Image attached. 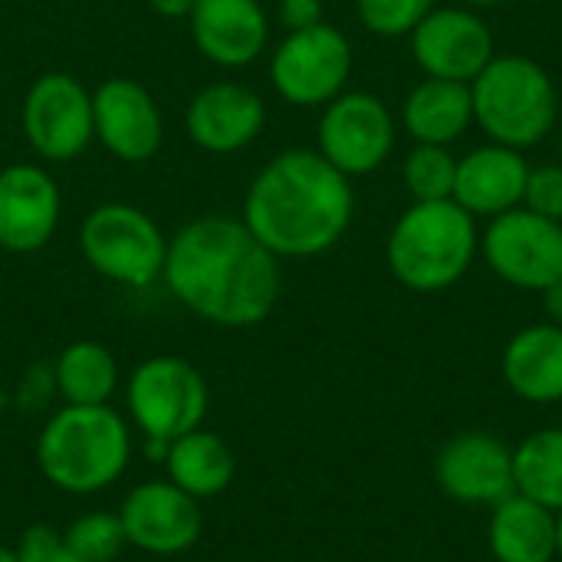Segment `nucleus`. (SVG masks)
I'll return each mask as SVG.
<instances>
[{
  "mask_svg": "<svg viewBox=\"0 0 562 562\" xmlns=\"http://www.w3.org/2000/svg\"><path fill=\"white\" fill-rule=\"evenodd\" d=\"M356 214L349 178L319 151L277 155L244 198V224L277 257H316L336 247Z\"/></svg>",
  "mask_w": 562,
  "mask_h": 562,
  "instance_id": "f03ea898",
  "label": "nucleus"
},
{
  "mask_svg": "<svg viewBox=\"0 0 562 562\" xmlns=\"http://www.w3.org/2000/svg\"><path fill=\"white\" fill-rule=\"evenodd\" d=\"M201 501L171 481H145L132 487L119 507L128 547L151 557H178L201 540Z\"/></svg>",
  "mask_w": 562,
  "mask_h": 562,
  "instance_id": "ddd939ff",
  "label": "nucleus"
},
{
  "mask_svg": "<svg viewBox=\"0 0 562 562\" xmlns=\"http://www.w3.org/2000/svg\"><path fill=\"white\" fill-rule=\"evenodd\" d=\"M474 122L491 142L507 148L540 145L560 119V92L553 76L530 56H494L471 82Z\"/></svg>",
  "mask_w": 562,
  "mask_h": 562,
  "instance_id": "39448f33",
  "label": "nucleus"
},
{
  "mask_svg": "<svg viewBox=\"0 0 562 562\" xmlns=\"http://www.w3.org/2000/svg\"><path fill=\"white\" fill-rule=\"evenodd\" d=\"M435 477L451 501L474 507H494L517 491L514 451L484 431L451 438L435 461Z\"/></svg>",
  "mask_w": 562,
  "mask_h": 562,
  "instance_id": "4468645a",
  "label": "nucleus"
},
{
  "mask_svg": "<svg viewBox=\"0 0 562 562\" xmlns=\"http://www.w3.org/2000/svg\"><path fill=\"white\" fill-rule=\"evenodd\" d=\"M412 53L425 76L474 82V76L497 56L491 26L471 7H435L412 33Z\"/></svg>",
  "mask_w": 562,
  "mask_h": 562,
  "instance_id": "f8f14e48",
  "label": "nucleus"
},
{
  "mask_svg": "<svg viewBox=\"0 0 562 562\" xmlns=\"http://www.w3.org/2000/svg\"><path fill=\"white\" fill-rule=\"evenodd\" d=\"M356 10L369 33L395 40L408 36L435 10V0H356Z\"/></svg>",
  "mask_w": 562,
  "mask_h": 562,
  "instance_id": "cd10ccee",
  "label": "nucleus"
},
{
  "mask_svg": "<svg viewBox=\"0 0 562 562\" xmlns=\"http://www.w3.org/2000/svg\"><path fill=\"white\" fill-rule=\"evenodd\" d=\"M280 257L254 231L224 214L184 224L165 254V283L194 316L244 329L263 323L280 300Z\"/></svg>",
  "mask_w": 562,
  "mask_h": 562,
  "instance_id": "f257e3e1",
  "label": "nucleus"
},
{
  "mask_svg": "<svg viewBox=\"0 0 562 562\" xmlns=\"http://www.w3.org/2000/svg\"><path fill=\"white\" fill-rule=\"evenodd\" d=\"M132 458L128 422L109 405H66L36 438V464L63 494H99L112 487Z\"/></svg>",
  "mask_w": 562,
  "mask_h": 562,
  "instance_id": "7ed1b4c3",
  "label": "nucleus"
},
{
  "mask_svg": "<svg viewBox=\"0 0 562 562\" xmlns=\"http://www.w3.org/2000/svg\"><path fill=\"white\" fill-rule=\"evenodd\" d=\"M560 165H562V128H560Z\"/></svg>",
  "mask_w": 562,
  "mask_h": 562,
  "instance_id": "e433bc0d",
  "label": "nucleus"
},
{
  "mask_svg": "<svg viewBox=\"0 0 562 562\" xmlns=\"http://www.w3.org/2000/svg\"><path fill=\"white\" fill-rule=\"evenodd\" d=\"M501 372L507 389L537 405H550L562 398V326L537 323L520 329L501 359Z\"/></svg>",
  "mask_w": 562,
  "mask_h": 562,
  "instance_id": "aec40b11",
  "label": "nucleus"
},
{
  "mask_svg": "<svg viewBox=\"0 0 562 562\" xmlns=\"http://www.w3.org/2000/svg\"><path fill=\"white\" fill-rule=\"evenodd\" d=\"M191 36L211 63L240 69L263 53L270 23L260 0H198Z\"/></svg>",
  "mask_w": 562,
  "mask_h": 562,
  "instance_id": "6ab92c4d",
  "label": "nucleus"
},
{
  "mask_svg": "<svg viewBox=\"0 0 562 562\" xmlns=\"http://www.w3.org/2000/svg\"><path fill=\"white\" fill-rule=\"evenodd\" d=\"M280 23L286 33L323 23V0H280Z\"/></svg>",
  "mask_w": 562,
  "mask_h": 562,
  "instance_id": "7c9ffc66",
  "label": "nucleus"
},
{
  "mask_svg": "<svg viewBox=\"0 0 562 562\" xmlns=\"http://www.w3.org/2000/svg\"><path fill=\"white\" fill-rule=\"evenodd\" d=\"M454 175L458 158L445 145H415L405 158V188L415 201H448Z\"/></svg>",
  "mask_w": 562,
  "mask_h": 562,
  "instance_id": "a878e982",
  "label": "nucleus"
},
{
  "mask_svg": "<svg viewBox=\"0 0 562 562\" xmlns=\"http://www.w3.org/2000/svg\"><path fill=\"white\" fill-rule=\"evenodd\" d=\"M165 468L175 487H181L194 501H211L231 487L237 474V458L221 435L194 428L168 445Z\"/></svg>",
  "mask_w": 562,
  "mask_h": 562,
  "instance_id": "5701e85b",
  "label": "nucleus"
},
{
  "mask_svg": "<svg viewBox=\"0 0 562 562\" xmlns=\"http://www.w3.org/2000/svg\"><path fill=\"white\" fill-rule=\"evenodd\" d=\"M184 122L198 148L211 155H231L247 148L263 132L267 105L240 82H214L191 99Z\"/></svg>",
  "mask_w": 562,
  "mask_h": 562,
  "instance_id": "f3484780",
  "label": "nucleus"
},
{
  "mask_svg": "<svg viewBox=\"0 0 562 562\" xmlns=\"http://www.w3.org/2000/svg\"><path fill=\"white\" fill-rule=\"evenodd\" d=\"M402 122L418 145H451L474 122L471 82L425 76L402 105Z\"/></svg>",
  "mask_w": 562,
  "mask_h": 562,
  "instance_id": "4be33fe9",
  "label": "nucleus"
},
{
  "mask_svg": "<svg viewBox=\"0 0 562 562\" xmlns=\"http://www.w3.org/2000/svg\"><path fill=\"white\" fill-rule=\"evenodd\" d=\"M477 250V217L458 201H415L395 221L385 244V260L405 290L441 293L471 270Z\"/></svg>",
  "mask_w": 562,
  "mask_h": 562,
  "instance_id": "20e7f679",
  "label": "nucleus"
},
{
  "mask_svg": "<svg viewBox=\"0 0 562 562\" xmlns=\"http://www.w3.org/2000/svg\"><path fill=\"white\" fill-rule=\"evenodd\" d=\"M23 135L36 155L69 161L95 138L92 95L69 72L40 76L23 99Z\"/></svg>",
  "mask_w": 562,
  "mask_h": 562,
  "instance_id": "9b49d317",
  "label": "nucleus"
},
{
  "mask_svg": "<svg viewBox=\"0 0 562 562\" xmlns=\"http://www.w3.org/2000/svg\"><path fill=\"white\" fill-rule=\"evenodd\" d=\"M530 165L524 151L507 148V145H481L458 158V175H454V194L468 214L474 217H501L514 207L524 204V188H527Z\"/></svg>",
  "mask_w": 562,
  "mask_h": 562,
  "instance_id": "a211bd4d",
  "label": "nucleus"
},
{
  "mask_svg": "<svg viewBox=\"0 0 562 562\" xmlns=\"http://www.w3.org/2000/svg\"><path fill=\"white\" fill-rule=\"evenodd\" d=\"M514 484L517 494L543 504L547 510H562V428L533 431L514 451Z\"/></svg>",
  "mask_w": 562,
  "mask_h": 562,
  "instance_id": "393cba45",
  "label": "nucleus"
},
{
  "mask_svg": "<svg viewBox=\"0 0 562 562\" xmlns=\"http://www.w3.org/2000/svg\"><path fill=\"white\" fill-rule=\"evenodd\" d=\"M59 224V188L40 165L0 171V247L33 254L49 244Z\"/></svg>",
  "mask_w": 562,
  "mask_h": 562,
  "instance_id": "dca6fc26",
  "label": "nucleus"
},
{
  "mask_svg": "<svg viewBox=\"0 0 562 562\" xmlns=\"http://www.w3.org/2000/svg\"><path fill=\"white\" fill-rule=\"evenodd\" d=\"M63 543L86 562H112L128 547L119 514H105V510L86 514L76 524H69Z\"/></svg>",
  "mask_w": 562,
  "mask_h": 562,
  "instance_id": "bb28decb",
  "label": "nucleus"
},
{
  "mask_svg": "<svg viewBox=\"0 0 562 562\" xmlns=\"http://www.w3.org/2000/svg\"><path fill=\"white\" fill-rule=\"evenodd\" d=\"M0 562H16V550H10V547H0Z\"/></svg>",
  "mask_w": 562,
  "mask_h": 562,
  "instance_id": "c9c22d12",
  "label": "nucleus"
},
{
  "mask_svg": "<svg viewBox=\"0 0 562 562\" xmlns=\"http://www.w3.org/2000/svg\"><path fill=\"white\" fill-rule=\"evenodd\" d=\"M543 306H547V313H550V323L562 326V277L560 280H553V283L543 290Z\"/></svg>",
  "mask_w": 562,
  "mask_h": 562,
  "instance_id": "473e14b6",
  "label": "nucleus"
},
{
  "mask_svg": "<svg viewBox=\"0 0 562 562\" xmlns=\"http://www.w3.org/2000/svg\"><path fill=\"white\" fill-rule=\"evenodd\" d=\"M125 402L135 428L148 441L171 445L175 438L201 428L207 415V382L178 356H151L132 372Z\"/></svg>",
  "mask_w": 562,
  "mask_h": 562,
  "instance_id": "0eeeda50",
  "label": "nucleus"
},
{
  "mask_svg": "<svg viewBox=\"0 0 562 562\" xmlns=\"http://www.w3.org/2000/svg\"><path fill=\"white\" fill-rule=\"evenodd\" d=\"M557 557H562V510L557 514Z\"/></svg>",
  "mask_w": 562,
  "mask_h": 562,
  "instance_id": "f704fd0d",
  "label": "nucleus"
},
{
  "mask_svg": "<svg viewBox=\"0 0 562 562\" xmlns=\"http://www.w3.org/2000/svg\"><path fill=\"white\" fill-rule=\"evenodd\" d=\"M481 254L487 267L517 290H547L562 277V224L527 207L491 217Z\"/></svg>",
  "mask_w": 562,
  "mask_h": 562,
  "instance_id": "1a4fd4ad",
  "label": "nucleus"
},
{
  "mask_svg": "<svg viewBox=\"0 0 562 562\" xmlns=\"http://www.w3.org/2000/svg\"><path fill=\"white\" fill-rule=\"evenodd\" d=\"M198 0H148V7L158 13V16H168V20H178V16H191Z\"/></svg>",
  "mask_w": 562,
  "mask_h": 562,
  "instance_id": "2f4dec72",
  "label": "nucleus"
},
{
  "mask_svg": "<svg viewBox=\"0 0 562 562\" xmlns=\"http://www.w3.org/2000/svg\"><path fill=\"white\" fill-rule=\"evenodd\" d=\"M86 263L122 286H148L165 270L168 240L161 227L135 204L109 201L89 211L79 231Z\"/></svg>",
  "mask_w": 562,
  "mask_h": 562,
  "instance_id": "423d86ee",
  "label": "nucleus"
},
{
  "mask_svg": "<svg viewBox=\"0 0 562 562\" xmlns=\"http://www.w3.org/2000/svg\"><path fill=\"white\" fill-rule=\"evenodd\" d=\"M56 389L66 405H109L119 389L115 356L92 339L69 342L56 359Z\"/></svg>",
  "mask_w": 562,
  "mask_h": 562,
  "instance_id": "b1692460",
  "label": "nucleus"
},
{
  "mask_svg": "<svg viewBox=\"0 0 562 562\" xmlns=\"http://www.w3.org/2000/svg\"><path fill=\"white\" fill-rule=\"evenodd\" d=\"M16 562H86L79 560L66 543H63V533H56L53 527H30L23 537H20V547H16Z\"/></svg>",
  "mask_w": 562,
  "mask_h": 562,
  "instance_id": "c756f323",
  "label": "nucleus"
},
{
  "mask_svg": "<svg viewBox=\"0 0 562 562\" xmlns=\"http://www.w3.org/2000/svg\"><path fill=\"white\" fill-rule=\"evenodd\" d=\"M487 547L497 562H553L557 514L514 491L510 497L494 504L487 524Z\"/></svg>",
  "mask_w": 562,
  "mask_h": 562,
  "instance_id": "412c9836",
  "label": "nucleus"
},
{
  "mask_svg": "<svg viewBox=\"0 0 562 562\" xmlns=\"http://www.w3.org/2000/svg\"><path fill=\"white\" fill-rule=\"evenodd\" d=\"M461 7H471V10H491V7H504L510 0H458Z\"/></svg>",
  "mask_w": 562,
  "mask_h": 562,
  "instance_id": "72a5a7b5",
  "label": "nucleus"
},
{
  "mask_svg": "<svg viewBox=\"0 0 562 562\" xmlns=\"http://www.w3.org/2000/svg\"><path fill=\"white\" fill-rule=\"evenodd\" d=\"M95 138L122 161H148L161 145V112L135 79H105L92 92Z\"/></svg>",
  "mask_w": 562,
  "mask_h": 562,
  "instance_id": "2eb2a0df",
  "label": "nucleus"
},
{
  "mask_svg": "<svg viewBox=\"0 0 562 562\" xmlns=\"http://www.w3.org/2000/svg\"><path fill=\"white\" fill-rule=\"evenodd\" d=\"M527 211L562 224V165H540L530 168L527 188H524V204Z\"/></svg>",
  "mask_w": 562,
  "mask_h": 562,
  "instance_id": "c85d7f7f",
  "label": "nucleus"
},
{
  "mask_svg": "<svg viewBox=\"0 0 562 562\" xmlns=\"http://www.w3.org/2000/svg\"><path fill=\"white\" fill-rule=\"evenodd\" d=\"M352 76V46L333 23H316L277 46L270 59L273 89L290 105H326L333 102Z\"/></svg>",
  "mask_w": 562,
  "mask_h": 562,
  "instance_id": "6e6552de",
  "label": "nucleus"
},
{
  "mask_svg": "<svg viewBox=\"0 0 562 562\" xmlns=\"http://www.w3.org/2000/svg\"><path fill=\"white\" fill-rule=\"evenodd\" d=\"M395 148V119L372 92H339L319 119V155L346 178L372 175Z\"/></svg>",
  "mask_w": 562,
  "mask_h": 562,
  "instance_id": "9d476101",
  "label": "nucleus"
}]
</instances>
